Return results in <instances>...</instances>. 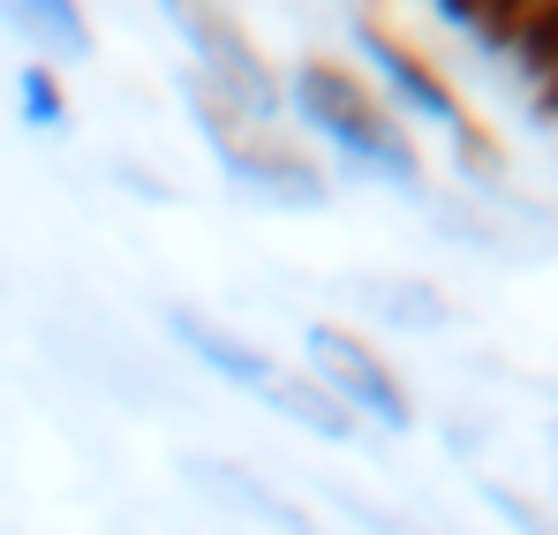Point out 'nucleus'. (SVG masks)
I'll use <instances>...</instances> for the list:
<instances>
[{"instance_id":"obj_1","label":"nucleus","mask_w":558,"mask_h":535,"mask_svg":"<svg viewBox=\"0 0 558 535\" xmlns=\"http://www.w3.org/2000/svg\"><path fill=\"white\" fill-rule=\"evenodd\" d=\"M294 113H302L310 136H325L348 167H363V174H377V181H400V189L423 181V159H415L408 129L392 121L385 98H371V84H363L355 69H340V61H302V69H294Z\"/></svg>"},{"instance_id":"obj_2","label":"nucleus","mask_w":558,"mask_h":535,"mask_svg":"<svg viewBox=\"0 0 558 535\" xmlns=\"http://www.w3.org/2000/svg\"><path fill=\"white\" fill-rule=\"evenodd\" d=\"M355 31H363V46H371V61H377V76H385V90L408 106V113H423V121H438L453 144H461V159L475 167V174H498L506 167V151L475 129V113L461 106V90L446 84V69L438 61H423L392 23H377V15H355Z\"/></svg>"},{"instance_id":"obj_3","label":"nucleus","mask_w":558,"mask_h":535,"mask_svg":"<svg viewBox=\"0 0 558 535\" xmlns=\"http://www.w3.org/2000/svg\"><path fill=\"white\" fill-rule=\"evenodd\" d=\"M302 355H310V377L348 408V415H371L377 430H408L415 423V400H408V385L377 362L371 340H355L348 325H310V340H302Z\"/></svg>"},{"instance_id":"obj_4","label":"nucleus","mask_w":558,"mask_h":535,"mask_svg":"<svg viewBox=\"0 0 558 535\" xmlns=\"http://www.w3.org/2000/svg\"><path fill=\"white\" fill-rule=\"evenodd\" d=\"M174 23H182L189 38L211 53L204 69L211 76H196L204 90H219L234 113H250V121H272L279 113V84H272V69H265V53L234 31V15H211V8H174Z\"/></svg>"},{"instance_id":"obj_5","label":"nucleus","mask_w":558,"mask_h":535,"mask_svg":"<svg viewBox=\"0 0 558 535\" xmlns=\"http://www.w3.org/2000/svg\"><path fill=\"white\" fill-rule=\"evenodd\" d=\"M174 340H182L189 355H204L227 385H250V392H265L279 369H272V355L265 348H250V340H234V332H219L211 317H189V309H174Z\"/></svg>"},{"instance_id":"obj_6","label":"nucleus","mask_w":558,"mask_h":535,"mask_svg":"<svg viewBox=\"0 0 558 535\" xmlns=\"http://www.w3.org/2000/svg\"><path fill=\"white\" fill-rule=\"evenodd\" d=\"M265 400H272L287 423L317 430V438H355V415H348V408H340V400H332L317 377H287V369H279L272 385H265Z\"/></svg>"},{"instance_id":"obj_7","label":"nucleus","mask_w":558,"mask_h":535,"mask_svg":"<svg viewBox=\"0 0 558 535\" xmlns=\"http://www.w3.org/2000/svg\"><path fill=\"white\" fill-rule=\"evenodd\" d=\"M8 23H15V31H38V38L61 46V53H92V23H84L76 8H61V0H15Z\"/></svg>"},{"instance_id":"obj_8","label":"nucleus","mask_w":558,"mask_h":535,"mask_svg":"<svg viewBox=\"0 0 558 535\" xmlns=\"http://www.w3.org/2000/svg\"><path fill=\"white\" fill-rule=\"evenodd\" d=\"M15 106H23L31 129H61V121H69V98H61V84H53L46 61H23V76H15Z\"/></svg>"},{"instance_id":"obj_9","label":"nucleus","mask_w":558,"mask_h":535,"mask_svg":"<svg viewBox=\"0 0 558 535\" xmlns=\"http://www.w3.org/2000/svg\"><path fill=\"white\" fill-rule=\"evenodd\" d=\"M513 53H521V69L544 84L558 69V8H529L521 15V38H513Z\"/></svg>"}]
</instances>
